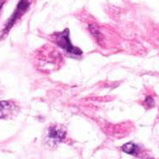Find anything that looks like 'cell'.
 <instances>
[{
	"label": "cell",
	"instance_id": "cell-4",
	"mask_svg": "<svg viewBox=\"0 0 159 159\" xmlns=\"http://www.w3.org/2000/svg\"><path fill=\"white\" fill-rule=\"evenodd\" d=\"M15 108L12 102L8 101H0V118H4L9 116Z\"/></svg>",
	"mask_w": 159,
	"mask_h": 159
},
{
	"label": "cell",
	"instance_id": "cell-6",
	"mask_svg": "<svg viewBox=\"0 0 159 159\" xmlns=\"http://www.w3.org/2000/svg\"><path fill=\"white\" fill-rule=\"evenodd\" d=\"M146 102L147 103V105L149 106V107H152L154 106V101H153L152 98V97H147L146 99Z\"/></svg>",
	"mask_w": 159,
	"mask_h": 159
},
{
	"label": "cell",
	"instance_id": "cell-7",
	"mask_svg": "<svg viewBox=\"0 0 159 159\" xmlns=\"http://www.w3.org/2000/svg\"><path fill=\"white\" fill-rule=\"evenodd\" d=\"M2 6H3V3H0V10H1V8H2Z\"/></svg>",
	"mask_w": 159,
	"mask_h": 159
},
{
	"label": "cell",
	"instance_id": "cell-1",
	"mask_svg": "<svg viewBox=\"0 0 159 159\" xmlns=\"http://www.w3.org/2000/svg\"><path fill=\"white\" fill-rule=\"evenodd\" d=\"M53 38L55 43L64 49L66 53L74 55H81L83 54L82 49L72 45L70 40V32L67 28L62 32L55 33L53 34Z\"/></svg>",
	"mask_w": 159,
	"mask_h": 159
},
{
	"label": "cell",
	"instance_id": "cell-8",
	"mask_svg": "<svg viewBox=\"0 0 159 159\" xmlns=\"http://www.w3.org/2000/svg\"><path fill=\"white\" fill-rule=\"evenodd\" d=\"M152 159H153V158H152Z\"/></svg>",
	"mask_w": 159,
	"mask_h": 159
},
{
	"label": "cell",
	"instance_id": "cell-3",
	"mask_svg": "<svg viewBox=\"0 0 159 159\" xmlns=\"http://www.w3.org/2000/svg\"><path fill=\"white\" fill-rule=\"evenodd\" d=\"M66 131L60 126L49 127L47 133V139L52 145L58 144L65 139Z\"/></svg>",
	"mask_w": 159,
	"mask_h": 159
},
{
	"label": "cell",
	"instance_id": "cell-5",
	"mask_svg": "<svg viewBox=\"0 0 159 159\" xmlns=\"http://www.w3.org/2000/svg\"><path fill=\"white\" fill-rule=\"evenodd\" d=\"M121 149L123 152H124L127 154H129V155H137V153L139 152L138 146L133 142H128L124 144L122 146Z\"/></svg>",
	"mask_w": 159,
	"mask_h": 159
},
{
	"label": "cell",
	"instance_id": "cell-2",
	"mask_svg": "<svg viewBox=\"0 0 159 159\" xmlns=\"http://www.w3.org/2000/svg\"><path fill=\"white\" fill-rule=\"evenodd\" d=\"M30 6V2L29 0H20L17 5L16 9L15 10V12L13 15L10 16L9 20L7 21L6 25L3 28V32H2V35L1 38L5 37L7 33L10 32V30L11 29V27L15 25V23L16 22L17 20H19L20 17L22 16L24 14L26 13V11L28 10V8Z\"/></svg>",
	"mask_w": 159,
	"mask_h": 159
}]
</instances>
